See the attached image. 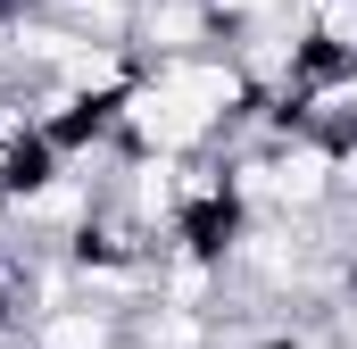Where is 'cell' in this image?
<instances>
[{"label": "cell", "mask_w": 357, "mask_h": 349, "mask_svg": "<svg viewBox=\"0 0 357 349\" xmlns=\"http://www.w3.org/2000/svg\"><path fill=\"white\" fill-rule=\"evenodd\" d=\"M33 349H133V333H125V308L108 299H59L33 316Z\"/></svg>", "instance_id": "7a4b0ae2"}, {"label": "cell", "mask_w": 357, "mask_h": 349, "mask_svg": "<svg viewBox=\"0 0 357 349\" xmlns=\"http://www.w3.org/2000/svg\"><path fill=\"white\" fill-rule=\"evenodd\" d=\"M33 8H42V0H33Z\"/></svg>", "instance_id": "3957f363"}, {"label": "cell", "mask_w": 357, "mask_h": 349, "mask_svg": "<svg viewBox=\"0 0 357 349\" xmlns=\"http://www.w3.org/2000/svg\"><path fill=\"white\" fill-rule=\"evenodd\" d=\"M216 42H225V17L208 0H133V34H125L133 59H183V50H216Z\"/></svg>", "instance_id": "6da1fadb"}]
</instances>
